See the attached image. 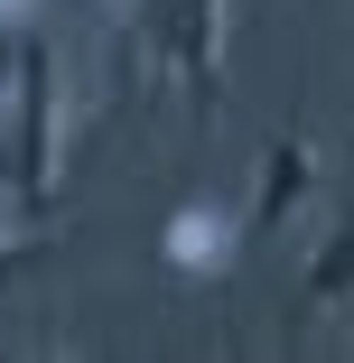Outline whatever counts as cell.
Returning <instances> with one entry per match:
<instances>
[{
  "mask_svg": "<svg viewBox=\"0 0 354 363\" xmlns=\"http://www.w3.org/2000/svg\"><path fill=\"white\" fill-rule=\"evenodd\" d=\"M0 205L19 224L56 214V47L28 28L19 75H10V150H0Z\"/></svg>",
  "mask_w": 354,
  "mask_h": 363,
  "instance_id": "obj_1",
  "label": "cell"
},
{
  "mask_svg": "<svg viewBox=\"0 0 354 363\" xmlns=\"http://www.w3.org/2000/svg\"><path fill=\"white\" fill-rule=\"evenodd\" d=\"M317 186H326V159L308 150V130H280L270 150H261V186H252V214H243V233H252V242L289 233L299 214L317 205Z\"/></svg>",
  "mask_w": 354,
  "mask_h": 363,
  "instance_id": "obj_2",
  "label": "cell"
},
{
  "mask_svg": "<svg viewBox=\"0 0 354 363\" xmlns=\"http://www.w3.org/2000/svg\"><path fill=\"white\" fill-rule=\"evenodd\" d=\"M159 252H168V270H177V279H205V289H215V279H233V261L252 252V233H243V224H224L215 205H177Z\"/></svg>",
  "mask_w": 354,
  "mask_h": 363,
  "instance_id": "obj_3",
  "label": "cell"
},
{
  "mask_svg": "<svg viewBox=\"0 0 354 363\" xmlns=\"http://www.w3.org/2000/svg\"><path fill=\"white\" fill-rule=\"evenodd\" d=\"M299 298L326 308V317H354V214H336V224L317 233V252L299 270Z\"/></svg>",
  "mask_w": 354,
  "mask_h": 363,
  "instance_id": "obj_4",
  "label": "cell"
},
{
  "mask_svg": "<svg viewBox=\"0 0 354 363\" xmlns=\"http://www.w3.org/2000/svg\"><path fill=\"white\" fill-rule=\"evenodd\" d=\"M28 10H38V0H0V84L19 75V47H28ZM65 10H94V0H65Z\"/></svg>",
  "mask_w": 354,
  "mask_h": 363,
  "instance_id": "obj_5",
  "label": "cell"
},
{
  "mask_svg": "<svg viewBox=\"0 0 354 363\" xmlns=\"http://www.w3.org/2000/svg\"><path fill=\"white\" fill-rule=\"evenodd\" d=\"M28 261H38V242H19V233H0V289H10V279H19Z\"/></svg>",
  "mask_w": 354,
  "mask_h": 363,
  "instance_id": "obj_6",
  "label": "cell"
}]
</instances>
